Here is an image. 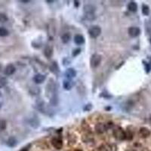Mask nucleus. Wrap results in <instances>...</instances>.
Wrapping results in <instances>:
<instances>
[{
    "label": "nucleus",
    "mask_w": 151,
    "mask_h": 151,
    "mask_svg": "<svg viewBox=\"0 0 151 151\" xmlns=\"http://www.w3.org/2000/svg\"><path fill=\"white\" fill-rule=\"evenodd\" d=\"M7 127L6 122L3 120H0V131H4Z\"/></svg>",
    "instance_id": "nucleus-23"
},
{
    "label": "nucleus",
    "mask_w": 151,
    "mask_h": 151,
    "mask_svg": "<svg viewBox=\"0 0 151 151\" xmlns=\"http://www.w3.org/2000/svg\"><path fill=\"white\" fill-rule=\"evenodd\" d=\"M92 104H87V105L85 106L83 110H84L85 111H90V110H92Z\"/></svg>",
    "instance_id": "nucleus-28"
},
{
    "label": "nucleus",
    "mask_w": 151,
    "mask_h": 151,
    "mask_svg": "<svg viewBox=\"0 0 151 151\" xmlns=\"http://www.w3.org/2000/svg\"><path fill=\"white\" fill-rule=\"evenodd\" d=\"M64 74L65 77H67V79H71L76 77V76H77V71L73 68H68L66 70Z\"/></svg>",
    "instance_id": "nucleus-9"
},
{
    "label": "nucleus",
    "mask_w": 151,
    "mask_h": 151,
    "mask_svg": "<svg viewBox=\"0 0 151 151\" xmlns=\"http://www.w3.org/2000/svg\"><path fill=\"white\" fill-rule=\"evenodd\" d=\"M16 68L14 66V64H9L5 67L4 70V73L6 76H11V75L14 74L15 73Z\"/></svg>",
    "instance_id": "nucleus-7"
},
{
    "label": "nucleus",
    "mask_w": 151,
    "mask_h": 151,
    "mask_svg": "<svg viewBox=\"0 0 151 151\" xmlns=\"http://www.w3.org/2000/svg\"><path fill=\"white\" fill-rule=\"evenodd\" d=\"M132 137H133V135H132V132H130L129 131L128 132H126V140H130L132 139Z\"/></svg>",
    "instance_id": "nucleus-27"
},
{
    "label": "nucleus",
    "mask_w": 151,
    "mask_h": 151,
    "mask_svg": "<svg viewBox=\"0 0 151 151\" xmlns=\"http://www.w3.org/2000/svg\"><path fill=\"white\" fill-rule=\"evenodd\" d=\"M74 42L77 45H81L85 43V38L80 34H77L74 36Z\"/></svg>",
    "instance_id": "nucleus-15"
},
{
    "label": "nucleus",
    "mask_w": 151,
    "mask_h": 151,
    "mask_svg": "<svg viewBox=\"0 0 151 151\" xmlns=\"http://www.w3.org/2000/svg\"><path fill=\"white\" fill-rule=\"evenodd\" d=\"M150 120H151V116H150Z\"/></svg>",
    "instance_id": "nucleus-37"
},
{
    "label": "nucleus",
    "mask_w": 151,
    "mask_h": 151,
    "mask_svg": "<svg viewBox=\"0 0 151 151\" xmlns=\"http://www.w3.org/2000/svg\"><path fill=\"white\" fill-rule=\"evenodd\" d=\"M84 14L85 18L89 20H92L95 18L94 15V12H95V8L92 5H85L83 8Z\"/></svg>",
    "instance_id": "nucleus-2"
},
{
    "label": "nucleus",
    "mask_w": 151,
    "mask_h": 151,
    "mask_svg": "<svg viewBox=\"0 0 151 151\" xmlns=\"http://www.w3.org/2000/svg\"><path fill=\"white\" fill-rule=\"evenodd\" d=\"M9 34V32L6 28L5 27H0V36L1 37H5L7 36Z\"/></svg>",
    "instance_id": "nucleus-21"
},
{
    "label": "nucleus",
    "mask_w": 151,
    "mask_h": 151,
    "mask_svg": "<svg viewBox=\"0 0 151 151\" xmlns=\"http://www.w3.org/2000/svg\"><path fill=\"white\" fill-rule=\"evenodd\" d=\"M101 56L98 54H94L92 55V56L91 57L90 59V65L91 67L92 68H96L100 65V62H101Z\"/></svg>",
    "instance_id": "nucleus-3"
},
{
    "label": "nucleus",
    "mask_w": 151,
    "mask_h": 151,
    "mask_svg": "<svg viewBox=\"0 0 151 151\" xmlns=\"http://www.w3.org/2000/svg\"><path fill=\"white\" fill-rule=\"evenodd\" d=\"M143 63H144V64H143L145 65L146 72H147V73H149V72H150V69H151V68H150V65L148 64H147V63H145L144 61H143Z\"/></svg>",
    "instance_id": "nucleus-29"
},
{
    "label": "nucleus",
    "mask_w": 151,
    "mask_h": 151,
    "mask_svg": "<svg viewBox=\"0 0 151 151\" xmlns=\"http://www.w3.org/2000/svg\"><path fill=\"white\" fill-rule=\"evenodd\" d=\"M150 131L146 127H142L140 128L139 130V135L140 136L143 138H147V137H149L150 135Z\"/></svg>",
    "instance_id": "nucleus-13"
},
{
    "label": "nucleus",
    "mask_w": 151,
    "mask_h": 151,
    "mask_svg": "<svg viewBox=\"0 0 151 151\" xmlns=\"http://www.w3.org/2000/svg\"><path fill=\"white\" fill-rule=\"evenodd\" d=\"M75 151H83V150H76Z\"/></svg>",
    "instance_id": "nucleus-33"
},
{
    "label": "nucleus",
    "mask_w": 151,
    "mask_h": 151,
    "mask_svg": "<svg viewBox=\"0 0 151 151\" xmlns=\"http://www.w3.org/2000/svg\"><path fill=\"white\" fill-rule=\"evenodd\" d=\"M88 33L92 38H98L101 33V29L98 26H93L88 29Z\"/></svg>",
    "instance_id": "nucleus-5"
},
{
    "label": "nucleus",
    "mask_w": 151,
    "mask_h": 151,
    "mask_svg": "<svg viewBox=\"0 0 151 151\" xmlns=\"http://www.w3.org/2000/svg\"><path fill=\"white\" fill-rule=\"evenodd\" d=\"M46 95L50 99V104L52 106H57L58 104V98L56 93V85L54 81L51 79L46 87Z\"/></svg>",
    "instance_id": "nucleus-1"
},
{
    "label": "nucleus",
    "mask_w": 151,
    "mask_h": 151,
    "mask_svg": "<svg viewBox=\"0 0 151 151\" xmlns=\"http://www.w3.org/2000/svg\"><path fill=\"white\" fill-rule=\"evenodd\" d=\"M128 35L132 38H135L140 35L141 33V29L137 27H131L128 30Z\"/></svg>",
    "instance_id": "nucleus-6"
},
{
    "label": "nucleus",
    "mask_w": 151,
    "mask_h": 151,
    "mask_svg": "<svg viewBox=\"0 0 151 151\" xmlns=\"http://www.w3.org/2000/svg\"><path fill=\"white\" fill-rule=\"evenodd\" d=\"M98 151H110V147H107V145H102L100 146Z\"/></svg>",
    "instance_id": "nucleus-25"
},
{
    "label": "nucleus",
    "mask_w": 151,
    "mask_h": 151,
    "mask_svg": "<svg viewBox=\"0 0 151 151\" xmlns=\"http://www.w3.org/2000/svg\"><path fill=\"white\" fill-rule=\"evenodd\" d=\"M74 5L77 8H78L79 5V1H74Z\"/></svg>",
    "instance_id": "nucleus-30"
},
{
    "label": "nucleus",
    "mask_w": 151,
    "mask_h": 151,
    "mask_svg": "<svg viewBox=\"0 0 151 151\" xmlns=\"http://www.w3.org/2000/svg\"><path fill=\"white\" fill-rule=\"evenodd\" d=\"M44 55L47 58L51 57L53 55V48L51 45H46L44 49Z\"/></svg>",
    "instance_id": "nucleus-14"
},
{
    "label": "nucleus",
    "mask_w": 151,
    "mask_h": 151,
    "mask_svg": "<svg viewBox=\"0 0 151 151\" xmlns=\"http://www.w3.org/2000/svg\"><path fill=\"white\" fill-rule=\"evenodd\" d=\"M51 144L57 150H61L63 147V141L62 140H61L60 138H57L55 137L53 139L51 140Z\"/></svg>",
    "instance_id": "nucleus-8"
},
{
    "label": "nucleus",
    "mask_w": 151,
    "mask_h": 151,
    "mask_svg": "<svg viewBox=\"0 0 151 151\" xmlns=\"http://www.w3.org/2000/svg\"><path fill=\"white\" fill-rule=\"evenodd\" d=\"M142 14L145 16H148L150 14V8L147 5L143 4L142 5Z\"/></svg>",
    "instance_id": "nucleus-20"
},
{
    "label": "nucleus",
    "mask_w": 151,
    "mask_h": 151,
    "mask_svg": "<svg viewBox=\"0 0 151 151\" xmlns=\"http://www.w3.org/2000/svg\"><path fill=\"white\" fill-rule=\"evenodd\" d=\"M113 135L116 139L120 141L126 139V132L121 127H116L113 130Z\"/></svg>",
    "instance_id": "nucleus-4"
},
{
    "label": "nucleus",
    "mask_w": 151,
    "mask_h": 151,
    "mask_svg": "<svg viewBox=\"0 0 151 151\" xmlns=\"http://www.w3.org/2000/svg\"><path fill=\"white\" fill-rule=\"evenodd\" d=\"M7 84V79L5 77H0V88L5 86Z\"/></svg>",
    "instance_id": "nucleus-24"
},
{
    "label": "nucleus",
    "mask_w": 151,
    "mask_h": 151,
    "mask_svg": "<svg viewBox=\"0 0 151 151\" xmlns=\"http://www.w3.org/2000/svg\"><path fill=\"white\" fill-rule=\"evenodd\" d=\"M20 2H26V3H27V2H29V1H20Z\"/></svg>",
    "instance_id": "nucleus-32"
},
{
    "label": "nucleus",
    "mask_w": 151,
    "mask_h": 151,
    "mask_svg": "<svg viewBox=\"0 0 151 151\" xmlns=\"http://www.w3.org/2000/svg\"><path fill=\"white\" fill-rule=\"evenodd\" d=\"M128 9L132 12H136L137 10V5L135 2L132 1L128 5Z\"/></svg>",
    "instance_id": "nucleus-17"
},
{
    "label": "nucleus",
    "mask_w": 151,
    "mask_h": 151,
    "mask_svg": "<svg viewBox=\"0 0 151 151\" xmlns=\"http://www.w3.org/2000/svg\"><path fill=\"white\" fill-rule=\"evenodd\" d=\"M70 38H71L70 33H64L63 35H62V36H61V41H62L63 43L67 44L70 42Z\"/></svg>",
    "instance_id": "nucleus-19"
},
{
    "label": "nucleus",
    "mask_w": 151,
    "mask_h": 151,
    "mask_svg": "<svg viewBox=\"0 0 151 151\" xmlns=\"http://www.w3.org/2000/svg\"><path fill=\"white\" fill-rule=\"evenodd\" d=\"M74 85V82L71 79H64L63 82V87L64 88L65 90H71L72 88Z\"/></svg>",
    "instance_id": "nucleus-10"
},
{
    "label": "nucleus",
    "mask_w": 151,
    "mask_h": 151,
    "mask_svg": "<svg viewBox=\"0 0 151 151\" xmlns=\"http://www.w3.org/2000/svg\"><path fill=\"white\" fill-rule=\"evenodd\" d=\"M17 143H18V141L14 137H10L8 141H7V145L9 147H15L17 145Z\"/></svg>",
    "instance_id": "nucleus-18"
},
{
    "label": "nucleus",
    "mask_w": 151,
    "mask_h": 151,
    "mask_svg": "<svg viewBox=\"0 0 151 151\" xmlns=\"http://www.w3.org/2000/svg\"><path fill=\"white\" fill-rule=\"evenodd\" d=\"M150 43H151V38H150Z\"/></svg>",
    "instance_id": "nucleus-36"
},
{
    "label": "nucleus",
    "mask_w": 151,
    "mask_h": 151,
    "mask_svg": "<svg viewBox=\"0 0 151 151\" xmlns=\"http://www.w3.org/2000/svg\"><path fill=\"white\" fill-rule=\"evenodd\" d=\"M46 79V76L42 73H37L36 75H35L33 77V81L35 82L36 84H40L42 83Z\"/></svg>",
    "instance_id": "nucleus-12"
},
{
    "label": "nucleus",
    "mask_w": 151,
    "mask_h": 151,
    "mask_svg": "<svg viewBox=\"0 0 151 151\" xmlns=\"http://www.w3.org/2000/svg\"><path fill=\"white\" fill-rule=\"evenodd\" d=\"M80 52H81L80 49H74L73 51V54H72V55H73V57H77V56H78V55L80 54Z\"/></svg>",
    "instance_id": "nucleus-26"
},
{
    "label": "nucleus",
    "mask_w": 151,
    "mask_h": 151,
    "mask_svg": "<svg viewBox=\"0 0 151 151\" xmlns=\"http://www.w3.org/2000/svg\"><path fill=\"white\" fill-rule=\"evenodd\" d=\"M50 70L53 73L55 74H57L59 73V71H60V69H59L58 65H57V62H55V61H53L52 63L50 65Z\"/></svg>",
    "instance_id": "nucleus-16"
},
{
    "label": "nucleus",
    "mask_w": 151,
    "mask_h": 151,
    "mask_svg": "<svg viewBox=\"0 0 151 151\" xmlns=\"http://www.w3.org/2000/svg\"><path fill=\"white\" fill-rule=\"evenodd\" d=\"M1 95H2V93H1V92H0V96H1Z\"/></svg>",
    "instance_id": "nucleus-34"
},
{
    "label": "nucleus",
    "mask_w": 151,
    "mask_h": 151,
    "mask_svg": "<svg viewBox=\"0 0 151 151\" xmlns=\"http://www.w3.org/2000/svg\"><path fill=\"white\" fill-rule=\"evenodd\" d=\"M8 20V16L4 13H0V23H5Z\"/></svg>",
    "instance_id": "nucleus-22"
},
{
    "label": "nucleus",
    "mask_w": 151,
    "mask_h": 151,
    "mask_svg": "<svg viewBox=\"0 0 151 151\" xmlns=\"http://www.w3.org/2000/svg\"><path fill=\"white\" fill-rule=\"evenodd\" d=\"M20 151H29V150H28V149L27 148V147H24L23 149H21Z\"/></svg>",
    "instance_id": "nucleus-31"
},
{
    "label": "nucleus",
    "mask_w": 151,
    "mask_h": 151,
    "mask_svg": "<svg viewBox=\"0 0 151 151\" xmlns=\"http://www.w3.org/2000/svg\"><path fill=\"white\" fill-rule=\"evenodd\" d=\"M107 126L106 124L100 122V123H98L95 126V130L99 134L104 133L107 131Z\"/></svg>",
    "instance_id": "nucleus-11"
},
{
    "label": "nucleus",
    "mask_w": 151,
    "mask_h": 151,
    "mask_svg": "<svg viewBox=\"0 0 151 151\" xmlns=\"http://www.w3.org/2000/svg\"><path fill=\"white\" fill-rule=\"evenodd\" d=\"M1 107H2V105H1V104H0V109H1Z\"/></svg>",
    "instance_id": "nucleus-35"
}]
</instances>
